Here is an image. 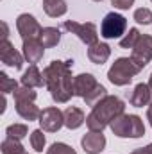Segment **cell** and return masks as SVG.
I'll return each mask as SVG.
<instances>
[{
    "instance_id": "cell-12",
    "label": "cell",
    "mask_w": 152,
    "mask_h": 154,
    "mask_svg": "<svg viewBox=\"0 0 152 154\" xmlns=\"http://www.w3.org/2000/svg\"><path fill=\"white\" fill-rule=\"evenodd\" d=\"M97 84H99L97 79L91 74H79V75L74 77V95L84 99Z\"/></svg>"
},
{
    "instance_id": "cell-30",
    "label": "cell",
    "mask_w": 152,
    "mask_h": 154,
    "mask_svg": "<svg viewBox=\"0 0 152 154\" xmlns=\"http://www.w3.org/2000/svg\"><path fill=\"white\" fill-rule=\"evenodd\" d=\"M132 4H134V0H111V5L116 7V9H122V11L131 9Z\"/></svg>"
},
{
    "instance_id": "cell-22",
    "label": "cell",
    "mask_w": 152,
    "mask_h": 154,
    "mask_svg": "<svg viewBox=\"0 0 152 154\" xmlns=\"http://www.w3.org/2000/svg\"><path fill=\"white\" fill-rule=\"evenodd\" d=\"M0 149H2V154H29L18 140H13V138H5Z\"/></svg>"
},
{
    "instance_id": "cell-14",
    "label": "cell",
    "mask_w": 152,
    "mask_h": 154,
    "mask_svg": "<svg viewBox=\"0 0 152 154\" xmlns=\"http://www.w3.org/2000/svg\"><path fill=\"white\" fill-rule=\"evenodd\" d=\"M150 99H152V91H150V88H149V84L140 82V84L134 86V90H132V93L129 97V102L134 108H143V106L150 104Z\"/></svg>"
},
{
    "instance_id": "cell-13",
    "label": "cell",
    "mask_w": 152,
    "mask_h": 154,
    "mask_svg": "<svg viewBox=\"0 0 152 154\" xmlns=\"http://www.w3.org/2000/svg\"><path fill=\"white\" fill-rule=\"evenodd\" d=\"M22 50H23V57H25V61H29L31 65L39 63L41 57H43V54H45V47L41 45L39 39H27V41H23Z\"/></svg>"
},
{
    "instance_id": "cell-29",
    "label": "cell",
    "mask_w": 152,
    "mask_h": 154,
    "mask_svg": "<svg viewBox=\"0 0 152 154\" xmlns=\"http://www.w3.org/2000/svg\"><path fill=\"white\" fill-rule=\"evenodd\" d=\"M47 154H77L74 147L63 143V142H56L50 145V149H47Z\"/></svg>"
},
{
    "instance_id": "cell-27",
    "label": "cell",
    "mask_w": 152,
    "mask_h": 154,
    "mask_svg": "<svg viewBox=\"0 0 152 154\" xmlns=\"http://www.w3.org/2000/svg\"><path fill=\"white\" fill-rule=\"evenodd\" d=\"M0 88H2V93H13L18 88V82L14 79L7 77L5 72H0Z\"/></svg>"
},
{
    "instance_id": "cell-17",
    "label": "cell",
    "mask_w": 152,
    "mask_h": 154,
    "mask_svg": "<svg viewBox=\"0 0 152 154\" xmlns=\"http://www.w3.org/2000/svg\"><path fill=\"white\" fill-rule=\"evenodd\" d=\"M86 122V116H84V111L77 106H68L65 109V127H68L70 131L74 129H79L82 124Z\"/></svg>"
},
{
    "instance_id": "cell-9",
    "label": "cell",
    "mask_w": 152,
    "mask_h": 154,
    "mask_svg": "<svg viewBox=\"0 0 152 154\" xmlns=\"http://www.w3.org/2000/svg\"><path fill=\"white\" fill-rule=\"evenodd\" d=\"M39 125L43 131L47 133H57L63 125H65V111H61L56 106L45 108L39 115Z\"/></svg>"
},
{
    "instance_id": "cell-31",
    "label": "cell",
    "mask_w": 152,
    "mask_h": 154,
    "mask_svg": "<svg viewBox=\"0 0 152 154\" xmlns=\"http://www.w3.org/2000/svg\"><path fill=\"white\" fill-rule=\"evenodd\" d=\"M131 154H152V143H149V145H145V147H140V149L132 151Z\"/></svg>"
},
{
    "instance_id": "cell-34",
    "label": "cell",
    "mask_w": 152,
    "mask_h": 154,
    "mask_svg": "<svg viewBox=\"0 0 152 154\" xmlns=\"http://www.w3.org/2000/svg\"><path fill=\"white\" fill-rule=\"evenodd\" d=\"M93 2H102V0H93Z\"/></svg>"
},
{
    "instance_id": "cell-28",
    "label": "cell",
    "mask_w": 152,
    "mask_h": 154,
    "mask_svg": "<svg viewBox=\"0 0 152 154\" xmlns=\"http://www.w3.org/2000/svg\"><path fill=\"white\" fill-rule=\"evenodd\" d=\"M134 20L138 23H143V25H150L152 23V11L149 7H140L134 11Z\"/></svg>"
},
{
    "instance_id": "cell-16",
    "label": "cell",
    "mask_w": 152,
    "mask_h": 154,
    "mask_svg": "<svg viewBox=\"0 0 152 154\" xmlns=\"http://www.w3.org/2000/svg\"><path fill=\"white\" fill-rule=\"evenodd\" d=\"M14 106H16V113L23 120H29V122L39 120L41 109L34 104V100H14Z\"/></svg>"
},
{
    "instance_id": "cell-15",
    "label": "cell",
    "mask_w": 152,
    "mask_h": 154,
    "mask_svg": "<svg viewBox=\"0 0 152 154\" xmlns=\"http://www.w3.org/2000/svg\"><path fill=\"white\" fill-rule=\"evenodd\" d=\"M111 56V47L108 43H102V41H97L93 45H90L88 48V59L95 65H104Z\"/></svg>"
},
{
    "instance_id": "cell-25",
    "label": "cell",
    "mask_w": 152,
    "mask_h": 154,
    "mask_svg": "<svg viewBox=\"0 0 152 154\" xmlns=\"http://www.w3.org/2000/svg\"><path fill=\"white\" fill-rule=\"evenodd\" d=\"M45 143H47V140H45L43 129H34V131L31 133V145H32V149H34L36 152H43Z\"/></svg>"
},
{
    "instance_id": "cell-32",
    "label": "cell",
    "mask_w": 152,
    "mask_h": 154,
    "mask_svg": "<svg viewBox=\"0 0 152 154\" xmlns=\"http://www.w3.org/2000/svg\"><path fill=\"white\" fill-rule=\"evenodd\" d=\"M147 120H149V124L152 125V102L149 104V109H147Z\"/></svg>"
},
{
    "instance_id": "cell-2",
    "label": "cell",
    "mask_w": 152,
    "mask_h": 154,
    "mask_svg": "<svg viewBox=\"0 0 152 154\" xmlns=\"http://www.w3.org/2000/svg\"><path fill=\"white\" fill-rule=\"evenodd\" d=\"M123 111H125L123 100L118 99L116 95H108L97 106L91 108V113L86 116V125H88L90 131L102 133L114 118L120 116Z\"/></svg>"
},
{
    "instance_id": "cell-26",
    "label": "cell",
    "mask_w": 152,
    "mask_h": 154,
    "mask_svg": "<svg viewBox=\"0 0 152 154\" xmlns=\"http://www.w3.org/2000/svg\"><path fill=\"white\" fill-rule=\"evenodd\" d=\"M138 38H140V31L136 27H132V29H129V32L123 38H120V47L122 48H132L136 45Z\"/></svg>"
},
{
    "instance_id": "cell-3",
    "label": "cell",
    "mask_w": 152,
    "mask_h": 154,
    "mask_svg": "<svg viewBox=\"0 0 152 154\" xmlns=\"http://www.w3.org/2000/svg\"><path fill=\"white\" fill-rule=\"evenodd\" d=\"M111 131L118 138H141L145 136V125L138 115H125L122 113L109 124Z\"/></svg>"
},
{
    "instance_id": "cell-10",
    "label": "cell",
    "mask_w": 152,
    "mask_h": 154,
    "mask_svg": "<svg viewBox=\"0 0 152 154\" xmlns=\"http://www.w3.org/2000/svg\"><path fill=\"white\" fill-rule=\"evenodd\" d=\"M0 59H2L4 65L11 66L14 70H20L23 66V59L25 57H23V54H20L13 47V43L9 39H2V43H0Z\"/></svg>"
},
{
    "instance_id": "cell-20",
    "label": "cell",
    "mask_w": 152,
    "mask_h": 154,
    "mask_svg": "<svg viewBox=\"0 0 152 154\" xmlns=\"http://www.w3.org/2000/svg\"><path fill=\"white\" fill-rule=\"evenodd\" d=\"M43 9H45L47 16L57 18V16H63L68 11V5H66L65 0H48V2H43Z\"/></svg>"
},
{
    "instance_id": "cell-11",
    "label": "cell",
    "mask_w": 152,
    "mask_h": 154,
    "mask_svg": "<svg viewBox=\"0 0 152 154\" xmlns=\"http://www.w3.org/2000/svg\"><path fill=\"white\" fill-rule=\"evenodd\" d=\"M81 145L84 149L86 154H99L104 151L106 147V136L102 133H95V131H90L88 134H84L81 138Z\"/></svg>"
},
{
    "instance_id": "cell-6",
    "label": "cell",
    "mask_w": 152,
    "mask_h": 154,
    "mask_svg": "<svg viewBox=\"0 0 152 154\" xmlns=\"http://www.w3.org/2000/svg\"><path fill=\"white\" fill-rule=\"evenodd\" d=\"M65 31L75 34L77 38L81 39L82 43H86L88 47L97 43L99 41V32H97V25L91 23V22H86V23H79V22H74V20H66L63 23Z\"/></svg>"
},
{
    "instance_id": "cell-33",
    "label": "cell",
    "mask_w": 152,
    "mask_h": 154,
    "mask_svg": "<svg viewBox=\"0 0 152 154\" xmlns=\"http://www.w3.org/2000/svg\"><path fill=\"white\" fill-rule=\"evenodd\" d=\"M149 88H150V91H152V74H150V77H149Z\"/></svg>"
},
{
    "instance_id": "cell-19",
    "label": "cell",
    "mask_w": 152,
    "mask_h": 154,
    "mask_svg": "<svg viewBox=\"0 0 152 154\" xmlns=\"http://www.w3.org/2000/svg\"><path fill=\"white\" fill-rule=\"evenodd\" d=\"M39 41H41V45L45 48H52V47H56L61 41V31L57 27H45L41 31Z\"/></svg>"
},
{
    "instance_id": "cell-36",
    "label": "cell",
    "mask_w": 152,
    "mask_h": 154,
    "mask_svg": "<svg viewBox=\"0 0 152 154\" xmlns=\"http://www.w3.org/2000/svg\"><path fill=\"white\" fill-rule=\"evenodd\" d=\"M150 2H152V0H150Z\"/></svg>"
},
{
    "instance_id": "cell-35",
    "label": "cell",
    "mask_w": 152,
    "mask_h": 154,
    "mask_svg": "<svg viewBox=\"0 0 152 154\" xmlns=\"http://www.w3.org/2000/svg\"><path fill=\"white\" fill-rule=\"evenodd\" d=\"M43 2H48V0H43Z\"/></svg>"
},
{
    "instance_id": "cell-1",
    "label": "cell",
    "mask_w": 152,
    "mask_h": 154,
    "mask_svg": "<svg viewBox=\"0 0 152 154\" xmlns=\"http://www.w3.org/2000/svg\"><path fill=\"white\" fill-rule=\"evenodd\" d=\"M72 66L74 61H52L45 70V88L50 91V97L57 104H65L74 97V77H72Z\"/></svg>"
},
{
    "instance_id": "cell-18",
    "label": "cell",
    "mask_w": 152,
    "mask_h": 154,
    "mask_svg": "<svg viewBox=\"0 0 152 154\" xmlns=\"http://www.w3.org/2000/svg\"><path fill=\"white\" fill-rule=\"evenodd\" d=\"M22 86H27V88H41V86H45L43 74L39 72V68L36 65H31L23 72V75H22Z\"/></svg>"
},
{
    "instance_id": "cell-24",
    "label": "cell",
    "mask_w": 152,
    "mask_h": 154,
    "mask_svg": "<svg viewBox=\"0 0 152 154\" xmlns=\"http://www.w3.org/2000/svg\"><path fill=\"white\" fill-rule=\"evenodd\" d=\"M14 100H36L38 93L34 91V88H27V86H18L14 91Z\"/></svg>"
},
{
    "instance_id": "cell-5",
    "label": "cell",
    "mask_w": 152,
    "mask_h": 154,
    "mask_svg": "<svg viewBox=\"0 0 152 154\" xmlns=\"http://www.w3.org/2000/svg\"><path fill=\"white\" fill-rule=\"evenodd\" d=\"M127 29V18L118 13H108L100 23V34L106 39L122 38Z\"/></svg>"
},
{
    "instance_id": "cell-8",
    "label": "cell",
    "mask_w": 152,
    "mask_h": 154,
    "mask_svg": "<svg viewBox=\"0 0 152 154\" xmlns=\"http://www.w3.org/2000/svg\"><path fill=\"white\" fill-rule=\"evenodd\" d=\"M16 29H18V34L22 36L23 41L27 39H39L41 36V31L43 27L39 25V22L29 13H23L16 18Z\"/></svg>"
},
{
    "instance_id": "cell-4",
    "label": "cell",
    "mask_w": 152,
    "mask_h": 154,
    "mask_svg": "<svg viewBox=\"0 0 152 154\" xmlns=\"http://www.w3.org/2000/svg\"><path fill=\"white\" fill-rule=\"evenodd\" d=\"M140 72H141V68L138 65H134V61L131 57H118L108 72V79L114 86H127Z\"/></svg>"
},
{
    "instance_id": "cell-23",
    "label": "cell",
    "mask_w": 152,
    "mask_h": 154,
    "mask_svg": "<svg viewBox=\"0 0 152 154\" xmlns=\"http://www.w3.org/2000/svg\"><path fill=\"white\" fill-rule=\"evenodd\" d=\"M27 133H29V129H27V125L25 124H11L7 129H5V134H7V138H13V140H23L25 136H27Z\"/></svg>"
},
{
    "instance_id": "cell-7",
    "label": "cell",
    "mask_w": 152,
    "mask_h": 154,
    "mask_svg": "<svg viewBox=\"0 0 152 154\" xmlns=\"http://www.w3.org/2000/svg\"><path fill=\"white\" fill-rule=\"evenodd\" d=\"M131 59H132L134 65H138L141 70L150 63V59H152V36L150 34H140L136 45L132 47Z\"/></svg>"
},
{
    "instance_id": "cell-21",
    "label": "cell",
    "mask_w": 152,
    "mask_h": 154,
    "mask_svg": "<svg viewBox=\"0 0 152 154\" xmlns=\"http://www.w3.org/2000/svg\"><path fill=\"white\" fill-rule=\"evenodd\" d=\"M106 97H108V90H106L102 84H97V86L84 97V102H86V106H91V108H93V106H97V104H99L102 99H106Z\"/></svg>"
}]
</instances>
